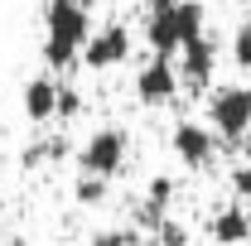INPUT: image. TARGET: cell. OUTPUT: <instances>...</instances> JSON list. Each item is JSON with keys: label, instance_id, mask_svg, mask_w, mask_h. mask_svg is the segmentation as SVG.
Instances as JSON below:
<instances>
[{"label": "cell", "instance_id": "obj_20", "mask_svg": "<svg viewBox=\"0 0 251 246\" xmlns=\"http://www.w3.org/2000/svg\"><path fill=\"white\" fill-rule=\"evenodd\" d=\"M77 5H82V0H77Z\"/></svg>", "mask_w": 251, "mask_h": 246}, {"label": "cell", "instance_id": "obj_13", "mask_svg": "<svg viewBox=\"0 0 251 246\" xmlns=\"http://www.w3.org/2000/svg\"><path fill=\"white\" fill-rule=\"evenodd\" d=\"M232 63H237L242 73H251V20L237 25V34H232Z\"/></svg>", "mask_w": 251, "mask_h": 246}, {"label": "cell", "instance_id": "obj_8", "mask_svg": "<svg viewBox=\"0 0 251 246\" xmlns=\"http://www.w3.org/2000/svg\"><path fill=\"white\" fill-rule=\"evenodd\" d=\"M208 242L213 246H242L251 242V208L247 203H227L208 217Z\"/></svg>", "mask_w": 251, "mask_h": 246}, {"label": "cell", "instance_id": "obj_5", "mask_svg": "<svg viewBox=\"0 0 251 246\" xmlns=\"http://www.w3.org/2000/svg\"><path fill=\"white\" fill-rule=\"evenodd\" d=\"M213 73H218V34H198L179 49V82L188 92H213Z\"/></svg>", "mask_w": 251, "mask_h": 246}, {"label": "cell", "instance_id": "obj_17", "mask_svg": "<svg viewBox=\"0 0 251 246\" xmlns=\"http://www.w3.org/2000/svg\"><path fill=\"white\" fill-rule=\"evenodd\" d=\"M179 0H145V15H164V10H174Z\"/></svg>", "mask_w": 251, "mask_h": 246}, {"label": "cell", "instance_id": "obj_14", "mask_svg": "<svg viewBox=\"0 0 251 246\" xmlns=\"http://www.w3.org/2000/svg\"><path fill=\"white\" fill-rule=\"evenodd\" d=\"M87 246H140V237H135L130 227H106V232H97Z\"/></svg>", "mask_w": 251, "mask_h": 246}, {"label": "cell", "instance_id": "obj_3", "mask_svg": "<svg viewBox=\"0 0 251 246\" xmlns=\"http://www.w3.org/2000/svg\"><path fill=\"white\" fill-rule=\"evenodd\" d=\"M126 154H130V135H126L121 125H101V130H92L82 140L77 169L82 174H97V179H116L126 169Z\"/></svg>", "mask_w": 251, "mask_h": 246}, {"label": "cell", "instance_id": "obj_11", "mask_svg": "<svg viewBox=\"0 0 251 246\" xmlns=\"http://www.w3.org/2000/svg\"><path fill=\"white\" fill-rule=\"evenodd\" d=\"M106 193H111V179H97V174H77V184H73V198H77L82 208L106 203Z\"/></svg>", "mask_w": 251, "mask_h": 246}, {"label": "cell", "instance_id": "obj_16", "mask_svg": "<svg viewBox=\"0 0 251 246\" xmlns=\"http://www.w3.org/2000/svg\"><path fill=\"white\" fill-rule=\"evenodd\" d=\"M77 111H82V97L73 87H63L58 92V121H77Z\"/></svg>", "mask_w": 251, "mask_h": 246}, {"label": "cell", "instance_id": "obj_12", "mask_svg": "<svg viewBox=\"0 0 251 246\" xmlns=\"http://www.w3.org/2000/svg\"><path fill=\"white\" fill-rule=\"evenodd\" d=\"M150 246H188V227H179L174 217H164L159 227H150Z\"/></svg>", "mask_w": 251, "mask_h": 246}, {"label": "cell", "instance_id": "obj_18", "mask_svg": "<svg viewBox=\"0 0 251 246\" xmlns=\"http://www.w3.org/2000/svg\"><path fill=\"white\" fill-rule=\"evenodd\" d=\"M82 5H87V10H97V5H111V0H82Z\"/></svg>", "mask_w": 251, "mask_h": 246}, {"label": "cell", "instance_id": "obj_4", "mask_svg": "<svg viewBox=\"0 0 251 246\" xmlns=\"http://www.w3.org/2000/svg\"><path fill=\"white\" fill-rule=\"evenodd\" d=\"M169 150H174V159L184 169H213V159H218V130L203 125V121H174Z\"/></svg>", "mask_w": 251, "mask_h": 246}, {"label": "cell", "instance_id": "obj_6", "mask_svg": "<svg viewBox=\"0 0 251 246\" xmlns=\"http://www.w3.org/2000/svg\"><path fill=\"white\" fill-rule=\"evenodd\" d=\"M130 49H135V39H130L126 25L92 29L87 49H82V68H92V73H111V68H121V63L130 58Z\"/></svg>", "mask_w": 251, "mask_h": 246}, {"label": "cell", "instance_id": "obj_15", "mask_svg": "<svg viewBox=\"0 0 251 246\" xmlns=\"http://www.w3.org/2000/svg\"><path fill=\"white\" fill-rule=\"evenodd\" d=\"M232 193H237V203H251V159L232 169Z\"/></svg>", "mask_w": 251, "mask_h": 246}, {"label": "cell", "instance_id": "obj_1", "mask_svg": "<svg viewBox=\"0 0 251 246\" xmlns=\"http://www.w3.org/2000/svg\"><path fill=\"white\" fill-rule=\"evenodd\" d=\"M87 39H92L87 5H77V0H49V10H44V63L53 73L77 68Z\"/></svg>", "mask_w": 251, "mask_h": 246}, {"label": "cell", "instance_id": "obj_7", "mask_svg": "<svg viewBox=\"0 0 251 246\" xmlns=\"http://www.w3.org/2000/svg\"><path fill=\"white\" fill-rule=\"evenodd\" d=\"M179 63L174 58H150L140 73H135V97L145 101V106H169L174 97H179Z\"/></svg>", "mask_w": 251, "mask_h": 246}, {"label": "cell", "instance_id": "obj_9", "mask_svg": "<svg viewBox=\"0 0 251 246\" xmlns=\"http://www.w3.org/2000/svg\"><path fill=\"white\" fill-rule=\"evenodd\" d=\"M58 92H63L58 77H49V73L29 77V82H25V116H29L34 125L58 121Z\"/></svg>", "mask_w": 251, "mask_h": 246}, {"label": "cell", "instance_id": "obj_19", "mask_svg": "<svg viewBox=\"0 0 251 246\" xmlns=\"http://www.w3.org/2000/svg\"><path fill=\"white\" fill-rule=\"evenodd\" d=\"M247 10H251V0H247Z\"/></svg>", "mask_w": 251, "mask_h": 246}, {"label": "cell", "instance_id": "obj_2", "mask_svg": "<svg viewBox=\"0 0 251 246\" xmlns=\"http://www.w3.org/2000/svg\"><path fill=\"white\" fill-rule=\"evenodd\" d=\"M208 125L227 145H242L251 135V87L247 82H222V87L208 92Z\"/></svg>", "mask_w": 251, "mask_h": 246}, {"label": "cell", "instance_id": "obj_10", "mask_svg": "<svg viewBox=\"0 0 251 246\" xmlns=\"http://www.w3.org/2000/svg\"><path fill=\"white\" fill-rule=\"evenodd\" d=\"M169 208H174V179H169V174H159V179H150V188H145V203H140V222L159 227V222L169 217Z\"/></svg>", "mask_w": 251, "mask_h": 246}]
</instances>
